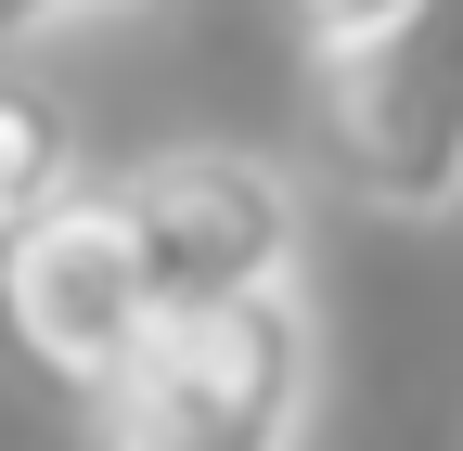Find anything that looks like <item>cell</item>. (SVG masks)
Masks as SVG:
<instances>
[{
    "label": "cell",
    "mask_w": 463,
    "mask_h": 451,
    "mask_svg": "<svg viewBox=\"0 0 463 451\" xmlns=\"http://www.w3.org/2000/svg\"><path fill=\"white\" fill-rule=\"evenodd\" d=\"M103 14H129V0H0V52L65 39V26H103Z\"/></svg>",
    "instance_id": "7"
},
{
    "label": "cell",
    "mask_w": 463,
    "mask_h": 451,
    "mask_svg": "<svg viewBox=\"0 0 463 451\" xmlns=\"http://www.w3.org/2000/svg\"><path fill=\"white\" fill-rule=\"evenodd\" d=\"M0 322H14V349L52 387H78V400H103V387L155 349L142 245H129V219H116V194H78L52 233H26L0 258Z\"/></svg>",
    "instance_id": "4"
},
{
    "label": "cell",
    "mask_w": 463,
    "mask_h": 451,
    "mask_svg": "<svg viewBox=\"0 0 463 451\" xmlns=\"http://www.w3.org/2000/svg\"><path fill=\"white\" fill-rule=\"evenodd\" d=\"M399 14H412V0H297L309 65H322V52H361V39H373V26H399Z\"/></svg>",
    "instance_id": "6"
},
{
    "label": "cell",
    "mask_w": 463,
    "mask_h": 451,
    "mask_svg": "<svg viewBox=\"0 0 463 451\" xmlns=\"http://www.w3.org/2000/svg\"><path fill=\"white\" fill-rule=\"evenodd\" d=\"M322 387L309 297H258L219 322H167L90 400V451H297Z\"/></svg>",
    "instance_id": "1"
},
{
    "label": "cell",
    "mask_w": 463,
    "mask_h": 451,
    "mask_svg": "<svg viewBox=\"0 0 463 451\" xmlns=\"http://www.w3.org/2000/svg\"><path fill=\"white\" fill-rule=\"evenodd\" d=\"M309 130L373 219H450L463 206V0H412L361 52H322Z\"/></svg>",
    "instance_id": "2"
},
{
    "label": "cell",
    "mask_w": 463,
    "mask_h": 451,
    "mask_svg": "<svg viewBox=\"0 0 463 451\" xmlns=\"http://www.w3.org/2000/svg\"><path fill=\"white\" fill-rule=\"evenodd\" d=\"M78 194H103V181H90V130H78V103L52 91L39 65H14V52H0V258H14L26 233H52Z\"/></svg>",
    "instance_id": "5"
},
{
    "label": "cell",
    "mask_w": 463,
    "mask_h": 451,
    "mask_svg": "<svg viewBox=\"0 0 463 451\" xmlns=\"http://www.w3.org/2000/svg\"><path fill=\"white\" fill-rule=\"evenodd\" d=\"M116 219L142 245V297L155 335L167 322H219V310H258V297H297V245H309V206L270 155H232V142H181V155H142L129 181H103Z\"/></svg>",
    "instance_id": "3"
}]
</instances>
